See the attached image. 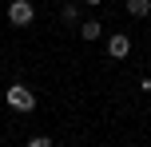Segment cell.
<instances>
[{"mask_svg":"<svg viewBox=\"0 0 151 147\" xmlns=\"http://www.w3.org/2000/svg\"><path fill=\"white\" fill-rule=\"evenodd\" d=\"M4 103H8L12 111H32V108H36V95H32L28 84H12V87L4 92Z\"/></svg>","mask_w":151,"mask_h":147,"instance_id":"6da1fadb","label":"cell"},{"mask_svg":"<svg viewBox=\"0 0 151 147\" xmlns=\"http://www.w3.org/2000/svg\"><path fill=\"white\" fill-rule=\"evenodd\" d=\"M32 16H36L32 12V0H12V4H8V20H12L16 28H28Z\"/></svg>","mask_w":151,"mask_h":147,"instance_id":"7a4b0ae2","label":"cell"},{"mask_svg":"<svg viewBox=\"0 0 151 147\" xmlns=\"http://www.w3.org/2000/svg\"><path fill=\"white\" fill-rule=\"evenodd\" d=\"M127 52H131V40L123 36V32L107 36V56H111V60H127Z\"/></svg>","mask_w":151,"mask_h":147,"instance_id":"3957f363","label":"cell"},{"mask_svg":"<svg viewBox=\"0 0 151 147\" xmlns=\"http://www.w3.org/2000/svg\"><path fill=\"white\" fill-rule=\"evenodd\" d=\"M80 36L83 40H104V24H99V20H83L80 24Z\"/></svg>","mask_w":151,"mask_h":147,"instance_id":"277c9868","label":"cell"},{"mask_svg":"<svg viewBox=\"0 0 151 147\" xmlns=\"http://www.w3.org/2000/svg\"><path fill=\"white\" fill-rule=\"evenodd\" d=\"M127 16H135V20L151 16V0H127Z\"/></svg>","mask_w":151,"mask_h":147,"instance_id":"5b68a950","label":"cell"},{"mask_svg":"<svg viewBox=\"0 0 151 147\" xmlns=\"http://www.w3.org/2000/svg\"><path fill=\"white\" fill-rule=\"evenodd\" d=\"M60 16H64V24H76V20H80V8H76L72 0H64V12Z\"/></svg>","mask_w":151,"mask_h":147,"instance_id":"8992f818","label":"cell"},{"mask_svg":"<svg viewBox=\"0 0 151 147\" xmlns=\"http://www.w3.org/2000/svg\"><path fill=\"white\" fill-rule=\"evenodd\" d=\"M28 147H56L52 139H44V135H36V139H28Z\"/></svg>","mask_w":151,"mask_h":147,"instance_id":"52a82bcc","label":"cell"},{"mask_svg":"<svg viewBox=\"0 0 151 147\" xmlns=\"http://www.w3.org/2000/svg\"><path fill=\"white\" fill-rule=\"evenodd\" d=\"M83 4H91V8H99V4H104V0H83Z\"/></svg>","mask_w":151,"mask_h":147,"instance_id":"ba28073f","label":"cell"}]
</instances>
